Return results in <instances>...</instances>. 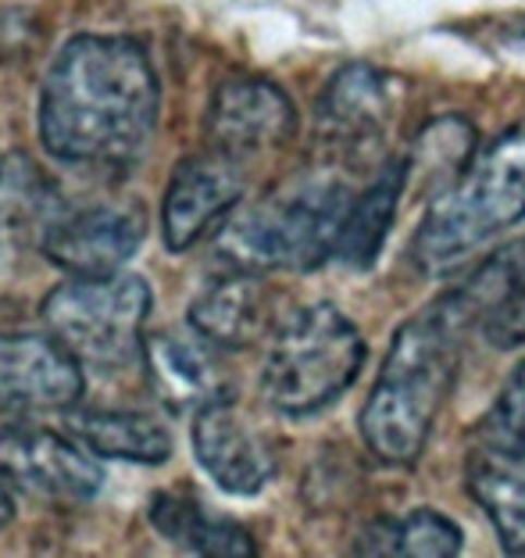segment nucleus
<instances>
[{
  "label": "nucleus",
  "instance_id": "obj_1",
  "mask_svg": "<svg viewBox=\"0 0 525 558\" xmlns=\"http://www.w3.org/2000/svg\"><path fill=\"white\" fill-rule=\"evenodd\" d=\"M161 116V83L133 36L83 33L58 50L40 94L50 158L86 172H122L144 158Z\"/></svg>",
  "mask_w": 525,
  "mask_h": 558
},
{
  "label": "nucleus",
  "instance_id": "obj_2",
  "mask_svg": "<svg viewBox=\"0 0 525 558\" xmlns=\"http://www.w3.org/2000/svg\"><path fill=\"white\" fill-rule=\"evenodd\" d=\"M465 333L468 326L447 294L396 329L362 409V437L379 462L415 465L426 451L432 423L457 379Z\"/></svg>",
  "mask_w": 525,
  "mask_h": 558
},
{
  "label": "nucleus",
  "instance_id": "obj_3",
  "mask_svg": "<svg viewBox=\"0 0 525 558\" xmlns=\"http://www.w3.org/2000/svg\"><path fill=\"white\" fill-rule=\"evenodd\" d=\"M525 219V130H511L472 155L461 175L429 201L412 240L422 272H447Z\"/></svg>",
  "mask_w": 525,
  "mask_h": 558
},
{
  "label": "nucleus",
  "instance_id": "obj_4",
  "mask_svg": "<svg viewBox=\"0 0 525 558\" xmlns=\"http://www.w3.org/2000/svg\"><path fill=\"white\" fill-rule=\"evenodd\" d=\"M354 194L337 175H307L222 226V258L251 272H307L332 258Z\"/></svg>",
  "mask_w": 525,
  "mask_h": 558
},
{
  "label": "nucleus",
  "instance_id": "obj_5",
  "mask_svg": "<svg viewBox=\"0 0 525 558\" xmlns=\"http://www.w3.org/2000/svg\"><path fill=\"white\" fill-rule=\"evenodd\" d=\"M365 365V340L337 304H307L272 333L261 369V398L279 415L322 412Z\"/></svg>",
  "mask_w": 525,
  "mask_h": 558
},
{
  "label": "nucleus",
  "instance_id": "obj_6",
  "mask_svg": "<svg viewBox=\"0 0 525 558\" xmlns=\"http://www.w3.org/2000/svg\"><path fill=\"white\" fill-rule=\"evenodd\" d=\"M150 287L139 276H75L44 298L47 333L86 369L114 373L139 362Z\"/></svg>",
  "mask_w": 525,
  "mask_h": 558
},
{
  "label": "nucleus",
  "instance_id": "obj_7",
  "mask_svg": "<svg viewBox=\"0 0 525 558\" xmlns=\"http://www.w3.org/2000/svg\"><path fill=\"white\" fill-rule=\"evenodd\" d=\"M86 451L54 429L0 418V476L40 498L89 501L105 490V469Z\"/></svg>",
  "mask_w": 525,
  "mask_h": 558
},
{
  "label": "nucleus",
  "instance_id": "obj_8",
  "mask_svg": "<svg viewBox=\"0 0 525 558\" xmlns=\"http://www.w3.org/2000/svg\"><path fill=\"white\" fill-rule=\"evenodd\" d=\"M243 161L219 150L190 155L172 169L161 201V236L172 255H186L200 240L222 233L243 201Z\"/></svg>",
  "mask_w": 525,
  "mask_h": 558
},
{
  "label": "nucleus",
  "instance_id": "obj_9",
  "mask_svg": "<svg viewBox=\"0 0 525 558\" xmlns=\"http://www.w3.org/2000/svg\"><path fill=\"white\" fill-rule=\"evenodd\" d=\"M147 222L133 205L65 208L44 236V258L72 276H114L144 244Z\"/></svg>",
  "mask_w": 525,
  "mask_h": 558
},
{
  "label": "nucleus",
  "instance_id": "obj_10",
  "mask_svg": "<svg viewBox=\"0 0 525 558\" xmlns=\"http://www.w3.org/2000/svg\"><path fill=\"white\" fill-rule=\"evenodd\" d=\"M293 130H297V108L268 80H225L211 94L204 116L208 147L233 161L283 147Z\"/></svg>",
  "mask_w": 525,
  "mask_h": 558
},
{
  "label": "nucleus",
  "instance_id": "obj_11",
  "mask_svg": "<svg viewBox=\"0 0 525 558\" xmlns=\"http://www.w3.org/2000/svg\"><path fill=\"white\" fill-rule=\"evenodd\" d=\"M194 454L204 473L236 498L265 490L276 476L272 444L240 412L236 398L211 401L194 415Z\"/></svg>",
  "mask_w": 525,
  "mask_h": 558
},
{
  "label": "nucleus",
  "instance_id": "obj_12",
  "mask_svg": "<svg viewBox=\"0 0 525 558\" xmlns=\"http://www.w3.org/2000/svg\"><path fill=\"white\" fill-rule=\"evenodd\" d=\"M83 398V365L40 333L0 329V412H58Z\"/></svg>",
  "mask_w": 525,
  "mask_h": 558
},
{
  "label": "nucleus",
  "instance_id": "obj_13",
  "mask_svg": "<svg viewBox=\"0 0 525 558\" xmlns=\"http://www.w3.org/2000/svg\"><path fill=\"white\" fill-rule=\"evenodd\" d=\"M465 487L493 523L508 555H525V437L493 415L465 462Z\"/></svg>",
  "mask_w": 525,
  "mask_h": 558
},
{
  "label": "nucleus",
  "instance_id": "obj_14",
  "mask_svg": "<svg viewBox=\"0 0 525 558\" xmlns=\"http://www.w3.org/2000/svg\"><path fill=\"white\" fill-rule=\"evenodd\" d=\"M393 119V86L373 65H343L318 97V136L351 158L379 147Z\"/></svg>",
  "mask_w": 525,
  "mask_h": 558
},
{
  "label": "nucleus",
  "instance_id": "obj_15",
  "mask_svg": "<svg viewBox=\"0 0 525 558\" xmlns=\"http://www.w3.org/2000/svg\"><path fill=\"white\" fill-rule=\"evenodd\" d=\"M447 298L490 348H518L525 340V240L490 255Z\"/></svg>",
  "mask_w": 525,
  "mask_h": 558
},
{
  "label": "nucleus",
  "instance_id": "obj_16",
  "mask_svg": "<svg viewBox=\"0 0 525 558\" xmlns=\"http://www.w3.org/2000/svg\"><path fill=\"white\" fill-rule=\"evenodd\" d=\"M215 348V344H211ZM208 340H183L175 333H154L144 340L139 365L147 373L150 395L175 415H197L211 401L233 398L225 365L215 359Z\"/></svg>",
  "mask_w": 525,
  "mask_h": 558
},
{
  "label": "nucleus",
  "instance_id": "obj_17",
  "mask_svg": "<svg viewBox=\"0 0 525 558\" xmlns=\"http://www.w3.org/2000/svg\"><path fill=\"white\" fill-rule=\"evenodd\" d=\"M190 326L215 348L240 351L251 348L272 326V290H268L258 272L233 269L211 279L200 294L190 301Z\"/></svg>",
  "mask_w": 525,
  "mask_h": 558
},
{
  "label": "nucleus",
  "instance_id": "obj_18",
  "mask_svg": "<svg viewBox=\"0 0 525 558\" xmlns=\"http://www.w3.org/2000/svg\"><path fill=\"white\" fill-rule=\"evenodd\" d=\"M147 519L154 534L164 537L172 548L200 558H251L258 551L251 530L236 519L211 512L194 494L161 490L147 505Z\"/></svg>",
  "mask_w": 525,
  "mask_h": 558
},
{
  "label": "nucleus",
  "instance_id": "obj_19",
  "mask_svg": "<svg viewBox=\"0 0 525 558\" xmlns=\"http://www.w3.org/2000/svg\"><path fill=\"white\" fill-rule=\"evenodd\" d=\"M65 208L69 201L29 155L11 150L0 158V236L15 247H40Z\"/></svg>",
  "mask_w": 525,
  "mask_h": 558
},
{
  "label": "nucleus",
  "instance_id": "obj_20",
  "mask_svg": "<svg viewBox=\"0 0 525 558\" xmlns=\"http://www.w3.org/2000/svg\"><path fill=\"white\" fill-rule=\"evenodd\" d=\"M404 190H407V161L382 165L365 194H357L351 201V211L343 219L332 258L347 265V269H368V265H376L393 226V215L401 208Z\"/></svg>",
  "mask_w": 525,
  "mask_h": 558
},
{
  "label": "nucleus",
  "instance_id": "obj_21",
  "mask_svg": "<svg viewBox=\"0 0 525 558\" xmlns=\"http://www.w3.org/2000/svg\"><path fill=\"white\" fill-rule=\"evenodd\" d=\"M75 440H83L100 459L136 462V465H161L172 459V434L158 418L144 412H119V409H83L69 415Z\"/></svg>",
  "mask_w": 525,
  "mask_h": 558
},
{
  "label": "nucleus",
  "instance_id": "obj_22",
  "mask_svg": "<svg viewBox=\"0 0 525 558\" xmlns=\"http://www.w3.org/2000/svg\"><path fill=\"white\" fill-rule=\"evenodd\" d=\"M357 555L382 558H451L461 551V530L432 509H415L401 519H379L354 544Z\"/></svg>",
  "mask_w": 525,
  "mask_h": 558
},
{
  "label": "nucleus",
  "instance_id": "obj_23",
  "mask_svg": "<svg viewBox=\"0 0 525 558\" xmlns=\"http://www.w3.org/2000/svg\"><path fill=\"white\" fill-rule=\"evenodd\" d=\"M476 155V130L457 119V116H443L437 122H429L426 130L415 136L412 150H407V190H432L437 183V194L443 186H451L461 169Z\"/></svg>",
  "mask_w": 525,
  "mask_h": 558
},
{
  "label": "nucleus",
  "instance_id": "obj_24",
  "mask_svg": "<svg viewBox=\"0 0 525 558\" xmlns=\"http://www.w3.org/2000/svg\"><path fill=\"white\" fill-rule=\"evenodd\" d=\"M501 423L511 429V434L525 437V359L515 365V373L504 384L501 390V401H497V412H493Z\"/></svg>",
  "mask_w": 525,
  "mask_h": 558
},
{
  "label": "nucleus",
  "instance_id": "obj_25",
  "mask_svg": "<svg viewBox=\"0 0 525 558\" xmlns=\"http://www.w3.org/2000/svg\"><path fill=\"white\" fill-rule=\"evenodd\" d=\"M11 519H15V501H11V494L0 487V530H4Z\"/></svg>",
  "mask_w": 525,
  "mask_h": 558
},
{
  "label": "nucleus",
  "instance_id": "obj_26",
  "mask_svg": "<svg viewBox=\"0 0 525 558\" xmlns=\"http://www.w3.org/2000/svg\"><path fill=\"white\" fill-rule=\"evenodd\" d=\"M515 40H525V19H522V25L515 29Z\"/></svg>",
  "mask_w": 525,
  "mask_h": 558
}]
</instances>
